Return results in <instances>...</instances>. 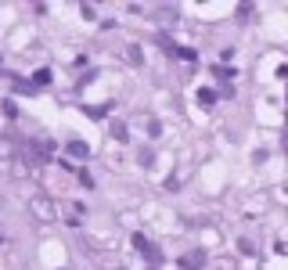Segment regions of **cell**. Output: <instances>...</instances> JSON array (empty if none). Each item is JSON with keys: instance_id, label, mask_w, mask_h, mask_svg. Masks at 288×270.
Returning a JSON list of instances; mask_svg holds the SVG:
<instances>
[{"instance_id": "277c9868", "label": "cell", "mask_w": 288, "mask_h": 270, "mask_svg": "<svg viewBox=\"0 0 288 270\" xmlns=\"http://www.w3.org/2000/svg\"><path fill=\"white\" fill-rule=\"evenodd\" d=\"M69 155H72V159H87L90 148H87L83 141H69Z\"/></svg>"}, {"instance_id": "7c38bea8", "label": "cell", "mask_w": 288, "mask_h": 270, "mask_svg": "<svg viewBox=\"0 0 288 270\" xmlns=\"http://www.w3.org/2000/svg\"><path fill=\"white\" fill-rule=\"evenodd\" d=\"M0 155H11V141H0Z\"/></svg>"}, {"instance_id": "5bb4252c", "label": "cell", "mask_w": 288, "mask_h": 270, "mask_svg": "<svg viewBox=\"0 0 288 270\" xmlns=\"http://www.w3.org/2000/svg\"><path fill=\"white\" fill-rule=\"evenodd\" d=\"M0 69H4V58H0Z\"/></svg>"}, {"instance_id": "ba28073f", "label": "cell", "mask_w": 288, "mask_h": 270, "mask_svg": "<svg viewBox=\"0 0 288 270\" xmlns=\"http://www.w3.org/2000/svg\"><path fill=\"white\" fill-rule=\"evenodd\" d=\"M15 90H18V94H33L36 87H33V83H25V80H18V83H15Z\"/></svg>"}, {"instance_id": "5b68a950", "label": "cell", "mask_w": 288, "mask_h": 270, "mask_svg": "<svg viewBox=\"0 0 288 270\" xmlns=\"http://www.w3.org/2000/svg\"><path fill=\"white\" fill-rule=\"evenodd\" d=\"M51 83V69H36L33 72V87H47Z\"/></svg>"}, {"instance_id": "52a82bcc", "label": "cell", "mask_w": 288, "mask_h": 270, "mask_svg": "<svg viewBox=\"0 0 288 270\" xmlns=\"http://www.w3.org/2000/svg\"><path fill=\"white\" fill-rule=\"evenodd\" d=\"M170 54H177V58H184V61H195V51H191V47H170Z\"/></svg>"}, {"instance_id": "9c48e42d", "label": "cell", "mask_w": 288, "mask_h": 270, "mask_svg": "<svg viewBox=\"0 0 288 270\" xmlns=\"http://www.w3.org/2000/svg\"><path fill=\"white\" fill-rule=\"evenodd\" d=\"M238 245H241V252H245V256H252V252H256V245H252V242H249V238H241V242H238Z\"/></svg>"}, {"instance_id": "6da1fadb", "label": "cell", "mask_w": 288, "mask_h": 270, "mask_svg": "<svg viewBox=\"0 0 288 270\" xmlns=\"http://www.w3.org/2000/svg\"><path fill=\"white\" fill-rule=\"evenodd\" d=\"M134 249L148 259V266H151V270H158V266H162V252H158V249H155L144 234H134Z\"/></svg>"}, {"instance_id": "8992f818", "label": "cell", "mask_w": 288, "mask_h": 270, "mask_svg": "<svg viewBox=\"0 0 288 270\" xmlns=\"http://www.w3.org/2000/svg\"><path fill=\"white\" fill-rule=\"evenodd\" d=\"M198 105H216V90H209V87L198 90Z\"/></svg>"}, {"instance_id": "9a60e30c", "label": "cell", "mask_w": 288, "mask_h": 270, "mask_svg": "<svg viewBox=\"0 0 288 270\" xmlns=\"http://www.w3.org/2000/svg\"><path fill=\"white\" fill-rule=\"evenodd\" d=\"M0 242H4V234H0Z\"/></svg>"}, {"instance_id": "7a4b0ae2", "label": "cell", "mask_w": 288, "mask_h": 270, "mask_svg": "<svg viewBox=\"0 0 288 270\" xmlns=\"http://www.w3.org/2000/svg\"><path fill=\"white\" fill-rule=\"evenodd\" d=\"M22 155H25L29 162H36V166H44V162L51 159V144H40V141H25V144H22Z\"/></svg>"}, {"instance_id": "4fadbf2b", "label": "cell", "mask_w": 288, "mask_h": 270, "mask_svg": "<svg viewBox=\"0 0 288 270\" xmlns=\"http://www.w3.org/2000/svg\"><path fill=\"white\" fill-rule=\"evenodd\" d=\"M284 151H288V133H284Z\"/></svg>"}, {"instance_id": "3957f363", "label": "cell", "mask_w": 288, "mask_h": 270, "mask_svg": "<svg viewBox=\"0 0 288 270\" xmlns=\"http://www.w3.org/2000/svg\"><path fill=\"white\" fill-rule=\"evenodd\" d=\"M177 263H180L184 270H202V266H205V252H198V249H191V252H187V256H180Z\"/></svg>"}, {"instance_id": "8fae6325", "label": "cell", "mask_w": 288, "mask_h": 270, "mask_svg": "<svg viewBox=\"0 0 288 270\" xmlns=\"http://www.w3.org/2000/svg\"><path fill=\"white\" fill-rule=\"evenodd\" d=\"M112 133H115L119 141H126V126H122V123H115V126H112Z\"/></svg>"}, {"instance_id": "30bf717a", "label": "cell", "mask_w": 288, "mask_h": 270, "mask_svg": "<svg viewBox=\"0 0 288 270\" xmlns=\"http://www.w3.org/2000/svg\"><path fill=\"white\" fill-rule=\"evenodd\" d=\"M4 115H8V119H15V115H18V108H15V101H4Z\"/></svg>"}]
</instances>
